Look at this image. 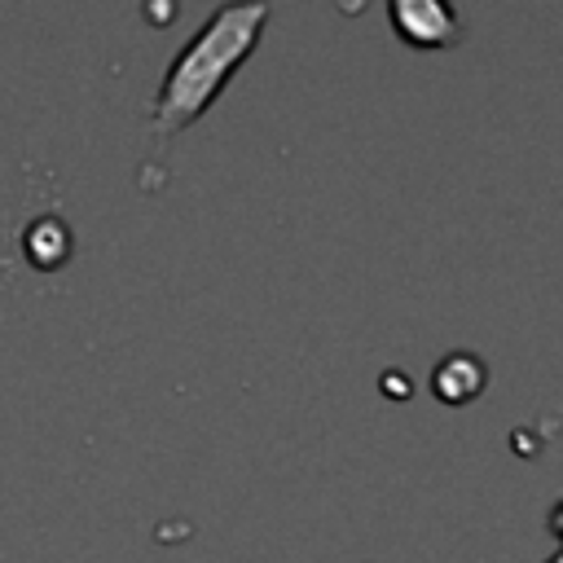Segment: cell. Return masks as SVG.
I'll return each instance as SVG.
<instances>
[{"mask_svg": "<svg viewBox=\"0 0 563 563\" xmlns=\"http://www.w3.org/2000/svg\"><path fill=\"white\" fill-rule=\"evenodd\" d=\"M268 4L251 0V4H224L216 9L198 35L176 53V62L167 66L158 92H154V110H150V128L158 136H176L185 132L194 119L207 114V106L220 97V88L238 75V66L255 53L264 22H268Z\"/></svg>", "mask_w": 563, "mask_h": 563, "instance_id": "1", "label": "cell"}, {"mask_svg": "<svg viewBox=\"0 0 563 563\" xmlns=\"http://www.w3.org/2000/svg\"><path fill=\"white\" fill-rule=\"evenodd\" d=\"M387 18L413 48H449L462 40V13L444 0H391Z\"/></svg>", "mask_w": 563, "mask_h": 563, "instance_id": "2", "label": "cell"}, {"mask_svg": "<svg viewBox=\"0 0 563 563\" xmlns=\"http://www.w3.org/2000/svg\"><path fill=\"white\" fill-rule=\"evenodd\" d=\"M431 383H435V396H440V400H449V405H466L471 396L484 391V365H479L475 356H466V352H453L449 361L435 365Z\"/></svg>", "mask_w": 563, "mask_h": 563, "instance_id": "3", "label": "cell"}, {"mask_svg": "<svg viewBox=\"0 0 563 563\" xmlns=\"http://www.w3.org/2000/svg\"><path fill=\"white\" fill-rule=\"evenodd\" d=\"M550 528H554V537H559V554H554L550 563H563V501L550 510Z\"/></svg>", "mask_w": 563, "mask_h": 563, "instance_id": "4", "label": "cell"}]
</instances>
